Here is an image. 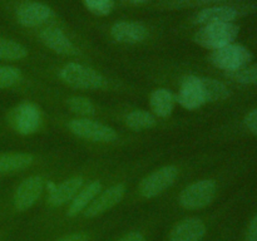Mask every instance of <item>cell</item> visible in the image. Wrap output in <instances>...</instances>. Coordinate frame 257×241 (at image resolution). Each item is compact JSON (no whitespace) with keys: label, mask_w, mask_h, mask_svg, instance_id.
Instances as JSON below:
<instances>
[{"label":"cell","mask_w":257,"mask_h":241,"mask_svg":"<svg viewBox=\"0 0 257 241\" xmlns=\"http://www.w3.org/2000/svg\"><path fill=\"white\" fill-rule=\"evenodd\" d=\"M240 28L233 22L231 23H215V24L203 25L195 35V42L201 47L216 50L218 48L226 47L235 42Z\"/></svg>","instance_id":"1"},{"label":"cell","mask_w":257,"mask_h":241,"mask_svg":"<svg viewBox=\"0 0 257 241\" xmlns=\"http://www.w3.org/2000/svg\"><path fill=\"white\" fill-rule=\"evenodd\" d=\"M59 75L65 84L77 89H99L104 85V78L97 70L79 63L65 64Z\"/></svg>","instance_id":"2"},{"label":"cell","mask_w":257,"mask_h":241,"mask_svg":"<svg viewBox=\"0 0 257 241\" xmlns=\"http://www.w3.org/2000/svg\"><path fill=\"white\" fill-rule=\"evenodd\" d=\"M217 187L215 181L200 180L183 188L178 202L186 210H201L207 207L215 200Z\"/></svg>","instance_id":"3"},{"label":"cell","mask_w":257,"mask_h":241,"mask_svg":"<svg viewBox=\"0 0 257 241\" xmlns=\"http://www.w3.org/2000/svg\"><path fill=\"white\" fill-rule=\"evenodd\" d=\"M251 59H252V55H251L250 50L243 45L235 44V43L212 50L210 55L211 63L215 67L226 70L227 73L246 68Z\"/></svg>","instance_id":"4"},{"label":"cell","mask_w":257,"mask_h":241,"mask_svg":"<svg viewBox=\"0 0 257 241\" xmlns=\"http://www.w3.org/2000/svg\"><path fill=\"white\" fill-rule=\"evenodd\" d=\"M73 135L90 142L109 143L117 140V132L112 127L90 118H74L68 123Z\"/></svg>","instance_id":"5"},{"label":"cell","mask_w":257,"mask_h":241,"mask_svg":"<svg viewBox=\"0 0 257 241\" xmlns=\"http://www.w3.org/2000/svg\"><path fill=\"white\" fill-rule=\"evenodd\" d=\"M178 176V168L168 165L153 171L146 176L140 183V193L145 198H153L165 192L175 183Z\"/></svg>","instance_id":"6"},{"label":"cell","mask_w":257,"mask_h":241,"mask_svg":"<svg viewBox=\"0 0 257 241\" xmlns=\"http://www.w3.org/2000/svg\"><path fill=\"white\" fill-rule=\"evenodd\" d=\"M10 122L19 135H33L42 125V112L34 103L23 102L12 112Z\"/></svg>","instance_id":"7"},{"label":"cell","mask_w":257,"mask_h":241,"mask_svg":"<svg viewBox=\"0 0 257 241\" xmlns=\"http://www.w3.org/2000/svg\"><path fill=\"white\" fill-rule=\"evenodd\" d=\"M45 181L42 176H30L25 178L19 186L13 197L14 208L19 212H24L37 203L44 191Z\"/></svg>","instance_id":"8"},{"label":"cell","mask_w":257,"mask_h":241,"mask_svg":"<svg viewBox=\"0 0 257 241\" xmlns=\"http://www.w3.org/2000/svg\"><path fill=\"white\" fill-rule=\"evenodd\" d=\"M125 195V185L124 183H117L107 190L100 191L99 195L90 202V205L83 212L85 218H95L98 216L104 215L109 210L118 205L123 200Z\"/></svg>","instance_id":"9"},{"label":"cell","mask_w":257,"mask_h":241,"mask_svg":"<svg viewBox=\"0 0 257 241\" xmlns=\"http://www.w3.org/2000/svg\"><path fill=\"white\" fill-rule=\"evenodd\" d=\"M207 225L200 217H187L178 221L168 233V241H203Z\"/></svg>","instance_id":"10"},{"label":"cell","mask_w":257,"mask_h":241,"mask_svg":"<svg viewBox=\"0 0 257 241\" xmlns=\"http://www.w3.org/2000/svg\"><path fill=\"white\" fill-rule=\"evenodd\" d=\"M176 98L183 108L190 110L197 109L201 105L205 104L206 100L201 78L196 75H188L187 78H185Z\"/></svg>","instance_id":"11"},{"label":"cell","mask_w":257,"mask_h":241,"mask_svg":"<svg viewBox=\"0 0 257 241\" xmlns=\"http://www.w3.org/2000/svg\"><path fill=\"white\" fill-rule=\"evenodd\" d=\"M53 10L39 2H29L20 5L17 10V20L23 27L33 28L48 22L53 17Z\"/></svg>","instance_id":"12"},{"label":"cell","mask_w":257,"mask_h":241,"mask_svg":"<svg viewBox=\"0 0 257 241\" xmlns=\"http://www.w3.org/2000/svg\"><path fill=\"white\" fill-rule=\"evenodd\" d=\"M40 42L60 55H75L78 54V49L70 42L69 38L63 33L62 29L57 27H48L39 33Z\"/></svg>","instance_id":"13"},{"label":"cell","mask_w":257,"mask_h":241,"mask_svg":"<svg viewBox=\"0 0 257 241\" xmlns=\"http://www.w3.org/2000/svg\"><path fill=\"white\" fill-rule=\"evenodd\" d=\"M113 39L123 44H138L147 37V28L138 22H118L110 28Z\"/></svg>","instance_id":"14"},{"label":"cell","mask_w":257,"mask_h":241,"mask_svg":"<svg viewBox=\"0 0 257 241\" xmlns=\"http://www.w3.org/2000/svg\"><path fill=\"white\" fill-rule=\"evenodd\" d=\"M84 186V178L80 176H74L60 185H57V188L53 193H50L47 197V203L50 207H60L67 203H69L75 197L80 188Z\"/></svg>","instance_id":"15"},{"label":"cell","mask_w":257,"mask_h":241,"mask_svg":"<svg viewBox=\"0 0 257 241\" xmlns=\"http://www.w3.org/2000/svg\"><path fill=\"white\" fill-rule=\"evenodd\" d=\"M100 191H102V185H100L99 181H92L88 185L83 186L79 192L75 195V197L68 205L65 216L68 218H74L84 212L85 208L99 195Z\"/></svg>","instance_id":"16"},{"label":"cell","mask_w":257,"mask_h":241,"mask_svg":"<svg viewBox=\"0 0 257 241\" xmlns=\"http://www.w3.org/2000/svg\"><path fill=\"white\" fill-rule=\"evenodd\" d=\"M176 103H177L176 95L170 89H166V88L155 89L150 98L151 109L153 110L156 115L162 118L172 114Z\"/></svg>","instance_id":"17"},{"label":"cell","mask_w":257,"mask_h":241,"mask_svg":"<svg viewBox=\"0 0 257 241\" xmlns=\"http://www.w3.org/2000/svg\"><path fill=\"white\" fill-rule=\"evenodd\" d=\"M237 10L231 7H211L201 10L196 17L198 24L207 25L215 23H231L237 18Z\"/></svg>","instance_id":"18"},{"label":"cell","mask_w":257,"mask_h":241,"mask_svg":"<svg viewBox=\"0 0 257 241\" xmlns=\"http://www.w3.org/2000/svg\"><path fill=\"white\" fill-rule=\"evenodd\" d=\"M34 157L25 152H9L0 155V173H14L30 167Z\"/></svg>","instance_id":"19"},{"label":"cell","mask_w":257,"mask_h":241,"mask_svg":"<svg viewBox=\"0 0 257 241\" xmlns=\"http://www.w3.org/2000/svg\"><path fill=\"white\" fill-rule=\"evenodd\" d=\"M201 82H202L206 103L223 100L230 95L228 88L220 80L213 79V78H201Z\"/></svg>","instance_id":"20"},{"label":"cell","mask_w":257,"mask_h":241,"mask_svg":"<svg viewBox=\"0 0 257 241\" xmlns=\"http://www.w3.org/2000/svg\"><path fill=\"white\" fill-rule=\"evenodd\" d=\"M125 125L135 131H143L150 130V128L155 127L156 118L153 117L152 113L147 112V110L136 109L128 113L125 117Z\"/></svg>","instance_id":"21"},{"label":"cell","mask_w":257,"mask_h":241,"mask_svg":"<svg viewBox=\"0 0 257 241\" xmlns=\"http://www.w3.org/2000/svg\"><path fill=\"white\" fill-rule=\"evenodd\" d=\"M28 55V49L15 40L0 38V59L19 60Z\"/></svg>","instance_id":"22"},{"label":"cell","mask_w":257,"mask_h":241,"mask_svg":"<svg viewBox=\"0 0 257 241\" xmlns=\"http://www.w3.org/2000/svg\"><path fill=\"white\" fill-rule=\"evenodd\" d=\"M67 105L73 113L80 115V118H88L95 113V107L92 100L80 95H73L68 98Z\"/></svg>","instance_id":"23"},{"label":"cell","mask_w":257,"mask_h":241,"mask_svg":"<svg viewBox=\"0 0 257 241\" xmlns=\"http://www.w3.org/2000/svg\"><path fill=\"white\" fill-rule=\"evenodd\" d=\"M22 79V72L15 67L0 65V89L10 88Z\"/></svg>","instance_id":"24"},{"label":"cell","mask_w":257,"mask_h":241,"mask_svg":"<svg viewBox=\"0 0 257 241\" xmlns=\"http://www.w3.org/2000/svg\"><path fill=\"white\" fill-rule=\"evenodd\" d=\"M227 77L241 84H257V64L253 67L242 68L236 72L227 73Z\"/></svg>","instance_id":"25"},{"label":"cell","mask_w":257,"mask_h":241,"mask_svg":"<svg viewBox=\"0 0 257 241\" xmlns=\"http://www.w3.org/2000/svg\"><path fill=\"white\" fill-rule=\"evenodd\" d=\"M85 8L95 15H108L113 9L114 0H83Z\"/></svg>","instance_id":"26"},{"label":"cell","mask_w":257,"mask_h":241,"mask_svg":"<svg viewBox=\"0 0 257 241\" xmlns=\"http://www.w3.org/2000/svg\"><path fill=\"white\" fill-rule=\"evenodd\" d=\"M92 240V233L88 231H73V232H67L64 235L59 236L54 241H90Z\"/></svg>","instance_id":"27"},{"label":"cell","mask_w":257,"mask_h":241,"mask_svg":"<svg viewBox=\"0 0 257 241\" xmlns=\"http://www.w3.org/2000/svg\"><path fill=\"white\" fill-rule=\"evenodd\" d=\"M117 241H147V235L141 230H133L125 232Z\"/></svg>","instance_id":"28"},{"label":"cell","mask_w":257,"mask_h":241,"mask_svg":"<svg viewBox=\"0 0 257 241\" xmlns=\"http://www.w3.org/2000/svg\"><path fill=\"white\" fill-rule=\"evenodd\" d=\"M245 125L252 133L257 135V108L248 112L245 117Z\"/></svg>","instance_id":"29"},{"label":"cell","mask_w":257,"mask_h":241,"mask_svg":"<svg viewBox=\"0 0 257 241\" xmlns=\"http://www.w3.org/2000/svg\"><path fill=\"white\" fill-rule=\"evenodd\" d=\"M246 241H257V215L253 216L252 220L250 221L246 233Z\"/></svg>","instance_id":"30"},{"label":"cell","mask_w":257,"mask_h":241,"mask_svg":"<svg viewBox=\"0 0 257 241\" xmlns=\"http://www.w3.org/2000/svg\"><path fill=\"white\" fill-rule=\"evenodd\" d=\"M196 3H212V2H222V0H192Z\"/></svg>","instance_id":"31"},{"label":"cell","mask_w":257,"mask_h":241,"mask_svg":"<svg viewBox=\"0 0 257 241\" xmlns=\"http://www.w3.org/2000/svg\"><path fill=\"white\" fill-rule=\"evenodd\" d=\"M128 2L133 3V4H143V3H146L147 0H128Z\"/></svg>","instance_id":"32"}]
</instances>
